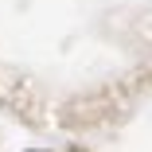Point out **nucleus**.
I'll return each mask as SVG.
<instances>
[]
</instances>
